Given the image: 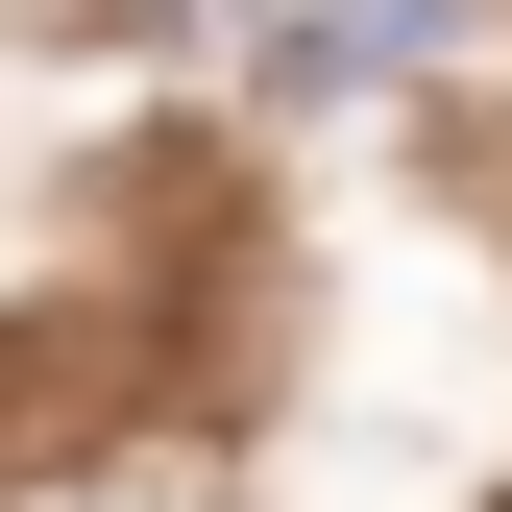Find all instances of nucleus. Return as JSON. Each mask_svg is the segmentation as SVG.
Wrapping results in <instances>:
<instances>
[{"instance_id": "nucleus-1", "label": "nucleus", "mask_w": 512, "mask_h": 512, "mask_svg": "<svg viewBox=\"0 0 512 512\" xmlns=\"http://www.w3.org/2000/svg\"><path fill=\"white\" fill-rule=\"evenodd\" d=\"M391 49H439V0H317V25H293V74L342 98V74H391Z\"/></svg>"}]
</instances>
